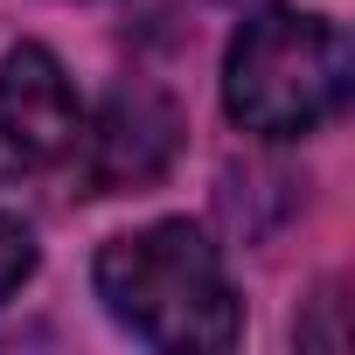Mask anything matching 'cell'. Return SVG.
I'll use <instances>...</instances> for the list:
<instances>
[{"mask_svg": "<svg viewBox=\"0 0 355 355\" xmlns=\"http://www.w3.org/2000/svg\"><path fill=\"white\" fill-rule=\"evenodd\" d=\"M98 300L125 334H139L146 348H174V355L230 348L244 334V306L230 293L223 251L182 216L112 237L98 251Z\"/></svg>", "mask_w": 355, "mask_h": 355, "instance_id": "1", "label": "cell"}, {"mask_svg": "<svg viewBox=\"0 0 355 355\" xmlns=\"http://www.w3.org/2000/svg\"><path fill=\"white\" fill-rule=\"evenodd\" d=\"M348 105V35L306 8H258L223 56V112L258 139H306Z\"/></svg>", "mask_w": 355, "mask_h": 355, "instance_id": "2", "label": "cell"}, {"mask_svg": "<svg viewBox=\"0 0 355 355\" xmlns=\"http://www.w3.org/2000/svg\"><path fill=\"white\" fill-rule=\"evenodd\" d=\"M77 167L91 196H125V189H153L182 153V112L160 84H119L91 125H77Z\"/></svg>", "mask_w": 355, "mask_h": 355, "instance_id": "3", "label": "cell"}, {"mask_svg": "<svg viewBox=\"0 0 355 355\" xmlns=\"http://www.w3.org/2000/svg\"><path fill=\"white\" fill-rule=\"evenodd\" d=\"M77 125H84L77 91L42 42L0 56V182H28V174H49L56 160H70Z\"/></svg>", "mask_w": 355, "mask_h": 355, "instance_id": "4", "label": "cell"}, {"mask_svg": "<svg viewBox=\"0 0 355 355\" xmlns=\"http://www.w3.org/2000/svg\"><path fill=\"white\" fill-rule=\"evenodd\" d=\"M28 279H35V230L0 209V300H15Z\"/></svg>", "mask_w": 355, "mask_h": 355, "instance_id": "5", "label": "cell"}]
</instances>
